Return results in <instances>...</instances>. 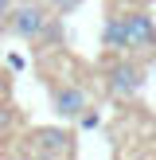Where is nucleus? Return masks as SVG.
Instances as JSON below:
<instances>
[{
    "label": "nucleus",
    "instance_id": "7ed1b4c3",
    "mask_svg": "<svg viewBox=\"0 0 156 160\" xmlns=\"http://www.w3.org/2000/svg\"><path fill=\"white\" fill-rule=\"evenodd\" d=\"M125 20V51H144V47H152L156 43V20L148 12H129V16H121Z\"/></svg>",
    "mask_w": 156,
    "mask_h": 160
},
{
    "label": "nucleus",
    "instance_id": "0eeeda50",
    "mask_svg": "<svg viewBox=\"0 0 156 160\" xmlns=\"http://www.w3.org/2000/svg\"><path fill=\"white\" fill-rule=\"evenodd\" d=\"M43 4H51L55 12H74V8L82 4V0H43Z\"/></svg>",
    "mask_w": 156,
    "mask_h": 160
},
{
    "label": "nucleus",
    "instance_id": "f03ea898",
    "mask_svg": "<svg viewBox=\"0 0 156 160\" xmlns=\"http://www.w3.org/2000/svg\"><path fill=\"white\" fill-rule=\"evenodd\" d=\"M105 86H109L113 98H133V94H140V86H144V67H140V62H129V59L113 62V67L105 70Z\"/></svg>",
    "mask_w": 156,
    "mask_h": 160
},
{
    "label": "nucleus",
    "instance_id": "6e6552de",
    "mask_svg": "<svg viewBox=\"0 0 156 160\" xmlns=\"http://www.w3.org/2000/svg\"><path fill=\"white\" fill-rule=\"evenodd\" d=\"M12 4H16V0H0V20H8V12H12Z\"/></svg>",
    "mask_w": 156,
    "mask_h": 160
},
{
    "label": "nucleus",
    "instance_id": "f257e3e1",
    "mask_svg": "<svg viewBox=\"0 0 156 160\" xmlns=\"http://www.w3.org/2000/svg\"><path fill=\"white\" fill-rule=\"evenodd\" d=\"M51 23V4L43 0H16L8 12V31L16 39H39Z\"/></svg>",
    "mask_w": 156,
    "mask_h": 160
},
{
    "label": "nucleus",
    "instance_id": "423d86ee",
    "mask_svg": "<svg viewBox=\"0 0 156 160\" xmlns=\"http://www.w3.org/2000/svg\"><path fill=\"white\" fill-rule=\"evenodd\" d=\"M101 47L105 51H113V55H125V20L121 16H109L105 23H101Z\"/></svg>",
    "mask_w": 156,
    "mask_h": 160
},
{
    "label": "nucleus",
    "instance_id": "20e7f679",
    "mask_svg": "<svg viewBox=\"0 0 156 160\" xmlns=\"http://www.w3.org/2000/svg\"><path fill=\"white\" fill-rule=\"evenodd\" d=\"M51 102H55V113L59 117H82V109H90V94L82 86H55Z\"/></svg>",
    "mask_w": 156,
    "mask_h": 160
},
{
    "label": "nucleus",
    "instance_id": "39448f33",
    "mask_svg": "<svg viewBox=\"0 0 156 160\" xmlns=\"http://www.w3.org/2000/svg\"><path fill=\"white\" fill-rule=\"evenodd\" d=\"M31 152H43V156H47V152H51V156H70V152H74V137H70L66 129H39Z\"/></svg>",
    "mask_w": 156,
    "mask_h": 160
}]
</instances>
